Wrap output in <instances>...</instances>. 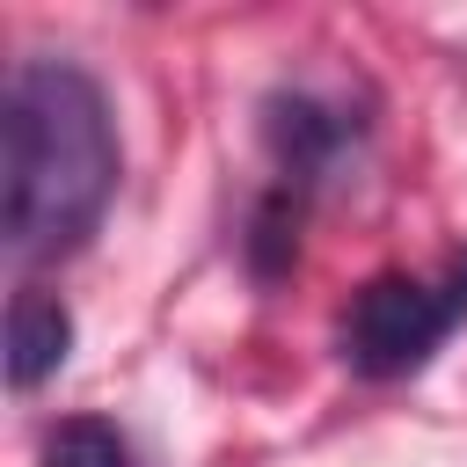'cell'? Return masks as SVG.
Instances as JSON below:
<instances>
[{
    "label": "cell",
    "mask_w": 467,
    "mask_h": 467,
    "mask_svg": "<svg viewBox=\"0 0 467 467\" xmlns=\"http://www.w3.org/2000/svg\"><path fill=\"white\" fill-rule=\"evenodd\" d=\"M124 182V139L102 80L66 51H22L0 95V248L15 270L95 241Z\"/></svg>",
    "instance_id": "1"
},
{
    "label": "cell",
    "mask_w": 467,
    "mask_h": 467,
    "mask_svg": "<svg viewBox=\"0 0 467 467\" xmlns=\"http://www.w3.org/2000/svg\"><path fill=\"white\" fill-rule=\"evenodd\" d=\"M460 321H467V255L452 270H438V277L379 270L336 314V365L350 379H372V387L409 379L445 350V336Z\"/></svg>",
    "instance_id": "2"
},
{
    "label": "cell",
    "mask_w": 467,
    "mask_h": 467,
    "mask_svg": "<svg viewBox=\"0 0 467 467\" xmlns=\"http://www.w3.org/2000/svg\"><path fill=\"white\" fill-rule=\"evenodd\" d=\"M255 131H263V197L314 212L372 146V102L358 88H328V80H277L255 102Z\"/></svg>",
    "instance_id": "3"
},
{
    "label": "cell",
    "mask_w": 467,
    "mask_h": 467,
    "mask_svg": "<svg viewBox=\"0 0 467 467\" xmlns=\"http://www.w3.org/2000/svg\"><path fill=\"white\" fill-rule=\"evenodd\" d=\"M73 358V306L44 285H15L7 299V387L36 394L44 379H58Z\"/></svg>",
    "instance_id": "4"
},
{
    "label": "cell",
    "mask_w": 467,
    "mask_h": 467,
    "mask_svg": "<svg viewBox=\"0 0 467 467\" xmlns=\"http://www.w3.org/2000/svg\"><path fill=\"white\" fill-rule=\"evenodd\" d=\"M36 467H146L109 416H58L36 445Z\"/></svg>",
    "instance_id": "5"
}]
</instances>
